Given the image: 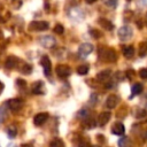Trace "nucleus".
<instances>
[{
  "label": "nucleus",
  "instance_id": "nucleus-1",
  "mask_svg": "<svg viewBox=\"0 0 147 147\" xmlns=\"http://www.w3.org/2000/svg\"><path fill=\"white\" fill-rule=\"evenodd\" d=\"M99 55L103 61H107V62H114L117 59L116 52L113 48H107V47L101 48L99 52Z\"/></svg>",
  "mask_w": 147,
  "mask_h": 147
},
{
  "label": "nucleus",
  "instance_id": "nucleus-2",
  "mask_svg": "<svg viewBox=\"0 0 147 147\" xmlns=\"http://www.w3.org/2000/svg\"><path fill=\"white\" fill-rule=\"evenodd\" d=\"M132 33H133V32H132V29H131L130 26H127V25H124V26L119 28V30H118V32H117L118 38H119L122 41H127L129 39H131Z\"/></svg>",
  "mask_w": 147,
  "mask_h": 147
},
{
  "label": "nucleus",
  "instance_id": "nucleus-3",
  "mask_svg": "<svg viewBox=\"0 0 147 147\" xmlns=\"http://www.w3.org/2000/svg\"><path fill=\"white\" fill-rule=\"evenodd\" d=\"M48 26H49V24L46 21H33L29 25V28L33 31H45L48 29Z\"/></svg>",
  "mask_w": 147,
  "mask_h": 147
},
{
  "label": "nucleus",
  "instance_id": "nucleus-4",
  "mask_svg": "<svg viewBox=\"0 0 147 147\" xmlns=\"http://www.w3.org/2000/svg\"><path fill=\"white\" fill-rule=\"evenodd\" d=\"M55 72L60 78H67L71 74V69L65 64H59L55 68Z\"/></svg>",
  "mask_w": 147,
  "mask_h": 147
},
{
  "label": "nucleus",
  "instance_id": "nucleus-5",
  "mask_svg": "<svg viewBox=\"0 0 147 147\" xmlns=\"http://www.w3.org/2000/svg\"><path fill=\"white\" fill-rule=\"evenodd\" d=\"M93 52V45L88 44V42H84L79 46L78 48V54L80 56H87L88 54H91Z\"/></svg>",
  "mask_w": 147,
  "mask_h": 147
},
{
  "label": "nucleus",
  "instance_id": "nucleus-6",
  "mask_svg": "<svg viewBox=\"0 0 147 147\" xmlns=\"http://www.w3.org/2000/svg\"><path fill=\"white\" fill-rule=\"evenodd\" d=\"M40 64L42 65L44 68V72L46 76H49L51 75V71H52V63H51V60L48 56H42L41 60H40Z\"/></svg>",
  "mask_w": 147,
  "mask_h": 147
},
{
  "label": "nucleus",
  "instance_id": "nucleus-7",
  "mask_svg": "<svg viewBox=\"0 0 147 147\" xmlns=\"http://www.w3.org/2000/svg\"><path fill=\"white\" fill-rule=\"evenodd\" d=\"M39 42H40L41 46L47 47V48H51V47H53L55 45V39L52 36H42L39 39Z\"/></svg>",
  "mask_w": 147,
  "mask_h": 147
},
{
  "label": "nucleus",
  "instance_id": "nucleus-8",
  "mask_svg": "<svg viewBox=\"0 0 147 147\" xmlns=\"http://www.w3.org/2000/svg\"><path fill=\"white\" fill-rule=\"evenodd\" d=\"M7 105L9 107V109H11L13 111H16L18 109H21L22 105H23V101L21 99H10L7 101Z\"/></svg>",
  "mask_w": 147,
  "mask_h": 147
},
{
  "label": "nucleus",
  "instance_id": "nucleus-9",
  "mask_svg": "<svg viewBox=\"0 0 147 147\" xmlns=\"http://www.w3.org/2000/svg\"><path fill=\"white\" fill-rule=\"evenodd\" d=\"M118 102H119V98H118L117 95H115V94H111V95H109V96L107 98V100H106V106H107V108L113 109V108H115V107L118 105Z\"/></svg>",
  "mask_w": 147,
  "mask_h": 147
},
{
  "label": "nucleus",
  "instance_id": "nucleus-10",
  "mask_svg": "<svg viewBox=\"0 0 147 147\" xmlns=\"http://www.w3.org/2000/svg\"><path fill=\"white\" fill-rule=\"evenodd\" d=\"M47 118H48V114L47 113H39V114H37L34 116L33 122H34V124L37 126H40V125H42L47 121Z\"/></svg>",
  "mask_w": 147,
  "mask_h": 147
},
{
  "label": "nucleus",
  "instance_id": "nucleus-11",
  "mask_svg": "<svg viewBox=\"0 0 147 147\" xmlns=\"http://www.w3.org/2000/svg\"><path fill=\"white\" fill-rule=\"evenodd\" d=\"M18 62H20V60H18L16 56L10 55V56H8V57L6 59L5 67H6L7 69H14V68H15V67L18 64Z\"/></svg>",
  "mask_w": 147,
  "mask_h": 147
},
{
  "label": "nucleus",
  "instance_id": "nucleus-12",
  "mask_svg": "<svg viewBox=\"0 0 147 147\" xmlns=\"http://www.w3.org/2000/svg\"><path fill=\"white\" fill-rule=\"evenodd\" d=\"M110 116H111V114H110L109 111H103V113H101V114L99 115V117H98V124H99L100 126H103L105 124H107V123L109 122Z\"/></svg>",
  "mask_w": 147,
  "mask_h": 147
},
{
  "label": "nucleus",
  "instance_id": "nucleus-13",
  "mask_svg": "<svg viewBox=\"0 0 147 147\" xmlns=\"http://www.w3.org/2000/svg\"><path fill=\"white\" fill-rule=\"evenodd\" d=\"M111 132H113V134L122 136V134H124V132H125V127H124V125H123L122 123L117 122V123H115V124L113 125V127H111Z\"/></svg>",
  "mask_w": 147,
  "mask_h": 147
},
{
  "label": "nucleus",
  "instance_id": "nucleus-14",
  "mask_svg": "<svg viewBox=\"0 0 147 147\" xmlns=\"http://www.w3.org/2000/svg\"><path fill=\"white\" fill-rule=\"evenodd\" d=\"M99 24H100L103 29H106V30H108V31H110V30L114 29V24H113L110 21H108L107 18H103V17H101V18L99 20Z\"/></svg>",
  "mask_w": 147,
  "mask_h": 147
},
{
  "label": "nucleus",
  "instance_id": "nucleus-15",
  "mask_svg": "<svg viewBox=\"0 0 147 147\" xmlns=\"http://www.w3.org/2000/svg\"><path fill=\"white\" fill-rule=\"evenodd\" d=\"M122 53L126 59H131L134 55V48L132 46H124L122 48Z\"/></svg>",
  "mask_w": 147,
  "mask_h": 147
},
{
  "label": "nucleus",
  "instance_id": "nucleus-16",
  "mask_svg": "<svg viewBox=\"0 0 147 147\" xmlns=\"http://www.w3.org/2000/svg\"><path fill=\"white\" fill-rule=\"evenodd\" d=\"M110 74H111V71H110L109 69H106V70L100 71V72L96 75V78H98L100 82H105V80H107V79L110 77Z\"/></svg>",
  "mask_w": 147,
  "mask_h": 147
},
{
  "label": "nucleus",
  "instance_id": "nucleus-17",
  "mask_svg": "<svg viewBox=\"0 0 147 147\" xmlns=\"http://www.w3.org/2000/svg\"><path fill=\"white\" fill-rule=\"evenodd\" d=\"M131 98L132 96H136V95H138V94H140L141 92H142V85L140 84V83H137V84H134L133 86H132V88H131Z\"/></svg>",
  "mask_w": 147,
  "mask_h": 147
},
{
  "label": "nucleus",
  "instance_id": "nucleus-18",
  "mask_svg": "<svg viewBox=\"0 0 147 147\" xmlns=\"http://www.w3.org/2000/svg\"><path fill=\"white\" fill-rule=\"evenodd\" d=\"M32 92L34 94H42L44 91H42V82H36L33 87H32Z\"/></svg>",
  "mask_w": 147,
  "mask_h": 147
},
{
  "label": "nucleus",
  "instance_id": "nucleus-19",
  "mask_svg": "<svg viewBox=\"0 0 147 147\" xmlns=\"http://www.w3.org/2000/svg\"><path fill=\"white\" fill-rule=\"evenodd\" d=\"M139 55L141 57L147 55V41H142L139 44Z\"/></svg>",
  "mask_w": 147,
  "mask_h": 147
},
{
  "label": "nucleus",
  "instance_id": "nucleus-20",
  "mask_svg": "<svg viewBox=\"0 0 147 147\" xmlns=\"http://www.w3.org/2000/svg\"><path fill=\"white\" fill-rule=\"evenodd\" d=\"M7 115H8V113H7L6 106L3 105V106H1V107H0V123H3V122L6 121Z\"/></svg>",
  "mask_w": 147,
  "mask_h": 147
},
{
  "label": "nucleus",
  "instance_id": "nucleus-21",
  "mask_svg": "<svg viewBox=\"0 0 147 147\" xmlns=\"http://www.w3.org/2000/svg\"><path fill=\"white\" fill-rule=\"evenodd\" d=\"M87 72H88V65H86V64H82L77 68V74L80 75V76H84Z\"/></svg>",
  "mask_w": 147,
  "mask_h": 147
},
{
  "label": "nucleus",
  "instance_id": "nucleus-22",
  "mask_svg": "<svg viewBox=\"0 0 147 147\" xmlns=\"http://www.w3.org/2000/svg\"><path fill=\"white\" fill-rule=\"evenodd\" d=\"M118 146L119 147H129L130 146V139L127 137H123L118 140Z\"/></svg>",
  "mask_w": 147,
  "mask_h": 147
},
{
  "label": "nucleus",
  "instance_id": "nucleus-23",
  "mask_svg": "<svg viewBox=\"0 0 147 147\" xmlns=\"http://www.w3.org/2000/svg\"><path fill=\"white\" fill-rule=\"evenodd\" d=\"M49 147H64V144H63V141L61 139H54L51 142Z\"/></svg>",
  "mask_w": 147,
  "mask_h": 147
},
{
  "label": "nucleus",
  "instance_id": "nucleus-24",
  "mask_svg": "<svg viewBox=\"0 0 147 147\" xmlns=\"http://www.w3.org/2000/svg\"><path fill=\"white\" fill-rule=\"evenodd\" d=\"M16 129L14 127V126H10L8 130H7V133H8V137L10 138V139H13V138H15L16 137Z\"/></svg>",
  "mask_w": 147,
  "mask_h": 147
},
{
  "label": "nucleus",
  "instance_id": "nucleus-25",
  "mask_svg": "<svg viewBox=\"0 0 147 147\" xmlns=\"http://www.w3.org/2000/svg\"><path fill=\"white\" fill-rule=\"evenodd\" d=\"M21 71H22L23 74H25V75H29V74L32 71V67H31L30 64H23V68L21 69Z\"/></svg>",
  "mask_w": 147,
  "mask_h": 147
},
{
  "label": "nucleus",
  "instance_id": "nucleus-26",
  "mask_svg": "<svg viewBox=\"0 0 147 147\" xmlns=\"http://www.w3.org/2000/svg\"><path fill=\"white\" fill-rule=\"evenodd\" d=\"M103 2H105L108 7H110V8H115V7L117 6L118 0H103Z\"/></svg>",
  "mask_w": 147,
  "mask_h": 147
},
{
  "label": "nucleus",
  "instance_id": "nucleus-27",
  "mask_svg": "<svg viewBox=\"0 0 147 147\" xmlns=\"http://www.w3.org/2000/svg\"><path fill=\"white\" fill-rule=\"evenodd\" d=\"M54 32L57 33V34H62V33L64 32V28H63V25H61V24H56L55 28H54Z\"/></svg>",
  "mask_w": 147,
  "mask_h": 147
},
{
  "label": "nucleus",
  "instance_id": "nucleus-28",
  "mask_svg": "<svg viewBox=\"0 0 147 147\" xmlns=\"http://www.w3.org/2000/svg\"><path fill=\"white\" fill-rule=\"evenodd\" d=\"M139 76L142 79H147V68H142L139 70Z\"/></svg>",
  "mask_w": 147,
  "mask_h": 147
},
{
  "label": "nucleus",
  "instance_id": "nucleus-29",
  "mask_svg": "<svg viewBox=\"0 0 147 147\" xmlns=\"http://www.w3.org/2000/svg\"><path fill=\"white\" fill-rule=\"evenodd\" d=\"M90 33H91V34H92V37H94L95 39H98V38H100V37H101V32H100V31H98V30H94V29L90 30Z\"/></svg>",
  "mask_w": 147,
  "mask_h": 147
},
{
  "label": "nucleus",
  "instance_id": "nucleus-30",
  "mask_svg": "<svg viewBox=\"0 0 147 147\" xmlns=\"http://www.w3.org/2000/svg\"><path fill=\"white\" fill-rule=\"evenodd\" d=\"M16 83H17V85L21 86V87H24V86H25V82H24L23 79H17Z\"/></svg>",
  "mask_w": 147,
  "mask_h": 147
},
{
  "label": "nucleus",
  "instance_id": "nucleus-31",
  "mask_svg": "<svg viewBox=\"0 0 147 147\" xmlns=\"http://www.w3.org/2000/svg\"><path fill=\"white\" fill-rule=\"evenodd\" d=\"M85 1H86L87 3H94V2L96 1V0H85Z\"/></svg>",
  "mask_w": 147,
  "mask_h": 147
}]
</instances>
